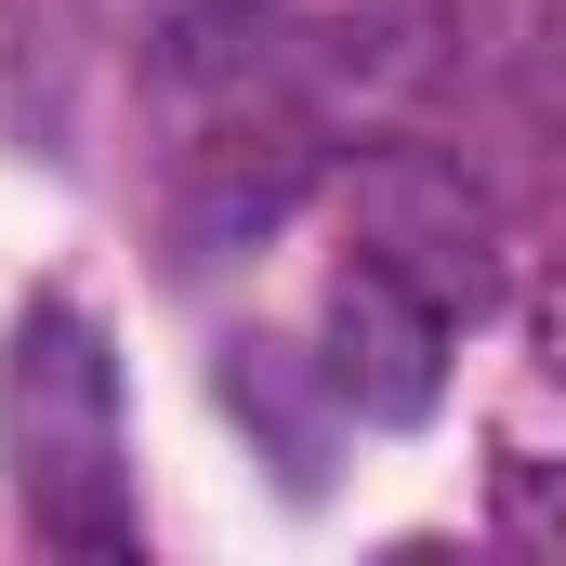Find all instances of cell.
Listing matches in <instances>:
<instances>
[{
	"label": "cell",
	"mask_w": 566,
	"mask_h": 566,
	"mask_svg": "<svg viewBox=\"0 0 566 566\" xmlns=\"http://www.w3.org/2000/svg\"><path fill=\"white\" fill-rule=\"evenodd\" d=\"M329 396L356 409V422H434V396H448V303L409 290L382 251L369 264H343L329 277Z\"/></svg>",
	"instance_id": "2"
},
{
	"label": "cell",
	"mask_w": 566,
	"mask_h": 566,
	"mask_svg": "<svg viewBox=\"0 0 566 566\" xmlns=\"http://www.w3.org/2000/svg\"><path fill=\"white\" fill-rule=\"evenodd\" d=\"M303 185H316V133L224 106V133L198 145V171H185V198H171V251H185V264H224V251L277 238L290 211H303Z\"/></svg>",
	"instance_id": "3"
},
{
	"label": "cell",
	"mask_w": 566,
	"mask_h": 566,
	"mask_svg": "<svg viewBox=\"0 0 566 566\" xmlns=\"http://www.w3.org/2000/svg\"><path fill=\"white\" fill-rule=\"evenodd\" d=\"M0 461L40 541L133 554V461H119V356L80 303H27L0 356Z\"/></svg>",
	"instance_id": "1"
},
{
	"label": "cell",
	"mask_w": 566,
	"mask_h": 566,
	"mask_svg": "<svg viewBox=\"0 0 566 566\" xmlns=\"http://www.w3.org/2000/svg\"><path fill=\"white\" fill-rule=\"evenodd\" d=\"M145 66H158V93H185V106H251V93L290 66V40H277L264 0H185Z\"/></svg>",
	"instance_id": "5"
},
{
	"label": "cell",
	"mask_w": 566,
	"mask_h": 566,
	"mask_svg": "<svg viewBox=\"0 0 566 566\" xmlns=\"http://www.w3.org/2000/svg\"><path fill=\"white\" fill-rule=\"evenodd\" d=\"M356 198H369L382 264L409 290H434V303H448V277H461V303L488 290V198L461 185L448 145H369V158H356Z\"/></svg>",
	"instance_id": "4"
}]
</instances>
